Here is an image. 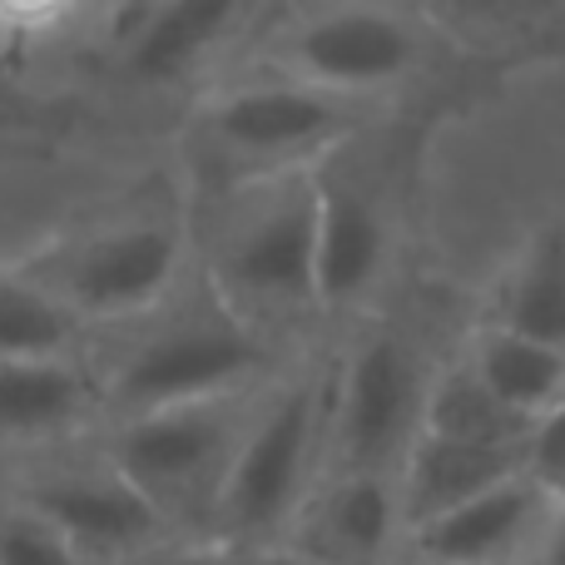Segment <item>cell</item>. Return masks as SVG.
<instances>
[{
	"instance_id": "obj_1",
	"label": "cell",
	"mask_w": 565,
	"mask_h": 565,
	"mask_svg": "<svg viewBox=\"0 0 565 565\" xmlns=\"http://www.w3.org/2000/svg\"><path fill=\"white\" fill-rule=\"evenodd\" d=\"M199 282L288 352L318 312V164L189 184Z\"/></svg>"
},
{
	"instance_id": "obj_2",
	"label": "cell",
	"mask_w": 565,
	"mask_h": 565,
	"mask_svg": "<svg viewBox=\"0 0 565 565\" xmlns=\"http://www.w3.org/2000/svg\"><path fill=\"white\" fill-rule=\"evenodd\" d=\"M89 372L99 387V427L189 402L238 397L274 382L298 352L238 318L204 282H189L174 302L129 328L89 338Z\"/></svg>"
},
{
	"instance_id": "obj_3",
	"label": "cell",
	"mask_w": 565,
	"mask_h": 565,
	"mask_svg": "<svg viewBox=\"0 0 565 565\" xmlns=\"http://www.w3.org/2000/svg\"><path fill=\"white\" fill-rule=\"evenodd\" d=\"M10 258L55 292L89 328V338L129 328L199 278L184 179H174V189L154 204L95 209L40 228Z\"/></svg>"
},
{
	"instance_id": "obj_4",
	"label": "cell",
	"mask_w": 565,
	"mask_h": 565,
	"mask_svg": "<svg viewBox=\"0 0 565 565\" xmlns=\"http://www.w3.org/2000/svg\"><path fill=\"white\" fill-rule=\"evenodd\" d=\"M372 109L377 105L238 65L179 109V179L214 184L322 164L367 135Z\"/></svg>"
},
{
	"instance_id": "obj_5",
	"label": "cell",
	"mask_w": 565,
	"mask_h": 565,
	"mask_svg": "<svg viewBox=\"0 0 565 565\" xmlns=\"http://www.w3.org/2000/svg\"><path fill=\"white\" fill-rule=\"evenodd\" d=\"M332 467V358L302 348L264 387L234 467L209 516V536L234 551L292 536Z\"/></svg>"
},
{
	"instance_id": "obj_6",
	"label": "cell",
	"mask_w": 565,
	"mask_h": 565,
	"mask_svg": "<svg viewBox=\"0 0 565 565\" xmlns=\"http://www.w3.org/2000/svg\"><path fill=\"white\" fill-rule=\"evenodd\" d=\"M268 6L254 0H135L95 6L85 60L135 99H174L179 109L244 60Z\"/></svg>"
},
{
	"instance_id": "obj_7",
	"label": "cell",
	"mask_w": 565,
	"mask_h": 565,
	"mask_svg": "<svg viewBox=\"0 0 565 565\" xmlns=\"http://www.w3.org/2000/svg\"><path fill=\"white\" fill-rule=\"evenodd\" d=\"M268 387V382H264ZM264 387L238 397L189 402V407L145 412V417L105 422L95 431V447L119 477L169 521L174 531L209 536V516L224 491V477L234 467V451L244 441V427L254 417Z\"/></svg>"
},
{
	"instance_id": "obj_8",
	"label": "cell",
	"mask_w": 565,
	"mask_h": 565,
	"mask_svg": "<svg viewBox=\"0 0 565 565\" xmlns=\"http://www.w3.org/2000/svg\"><path fill=\"white\" fill-rule=\"evenodd\" d=\"M422 25L392 6H282L248 40V70L302 79L342 99L377 105L422 65ZM234 65V70H238Z\"/></svg>"
},
{
	"instance_id": "obj_9",
	"label": "cell",
	"mask_w": 565,
	"mask_h": 565,
	"mask_svg": "<svg viewBox=\"0 0 565 565\" xmlns=\"http://www.w3.org/2000/svg\"><path fill=\"white\" fill-rule=\"evenodd\" d=\"M431 377L422 352L392 328H362L332 358V467L392 471L427 417Z\"/></svg>"
},
{
	"instance_id": "obj_10",
	"label": "cell",
	"mask_w": 565,
	"mask_h": 565,
	"mask_svg": "<svg viewBox=\"0 0 565 565\" xmlns=\"http://www.w3.org/2000/svg\"><path fill=\"white\" fill-rule=\"evenodd\" d=\"M0 491H10L30 511H40L85 556V565H125L145 546L174 536V526L149 507L145 491H135L99 457L95 441L6 467Z\"/></svg>"
},
{
	"instance_id": "obj_11",
	"label": "cell",
	"mask_w": 565,
	"mask_h": 565,
	"mask_svg": "<svg viewBox=\"0 0 565 565\" xmlns=\"http://www.w3.org/2000/svg\"><path fill=\"white\" fill-rule=\"evenodd\" d=\"M358 145V139H352ZM352 145L318 164V312L367 308L392 258L387 194L367 169L352 164Z\"/></svg>"
},
{
	"instance_id": "obj_12",
	"label": "cell",
	"mask_w": 565,
	"mask_h": 565,
	"mask_svg": "<svg viewBox=\"0 0 565 565\" xmlns=\"http://www.w3.org/2000/svg\"><path fill=\"white\" fill-rule=\"evenodd\" d=\"M99 431L89 358H0V471Z\"/></svg>"
},
{
	"instance_id": "obj_13",
	"label": "cell",
	"mask_w": 565,
	"mask_h": 565,
	"mask_svg": "<svg viewBox=\"0 0 565 565\" xmlns=\"http://www.w3.org/2000/svg\"><path fill=\"white\" fill-rule=\"evenodd\" d=\"M288 546L322 565H387L407 546L392 471H328L298 516Z\"/></svg>"
},
{
	"instance_id": "obj_14",
	"label": "cell",
	"mask_w": 565,
	"mask_h": 565,
	"mask_svg": "<svg viewBox=\"0 0 565 565\" xmlns=\"http://www.w3.org/2000/svg\"><path fill=\"white\" fill-rule=\"evenodd\" d=\"M551 497L531 477H516L447 516L412 531L402 556L412 565H507L511 551L531 536Z\"/></svg>"
},
{
	"instance_id": "obj_15",
	"label": "cell",
	"mask_w": 565,
	"mask_h": 565,
	"mask_svg": "<svg viewBox=\"0 0 565 565\" xmlns=\"http://www.w3.org/2000/svg\"><path fill=\"white\" fill-rule=\"evenodd\" d=\"M526 477V457L516 451H487L467 447V441H447L417 431L397 467V497H402V526L422 531L427 521L447 516V511L467 507V501L487 497V491L507 487V481Z\"/></svg>"
},
{
	"instance_id": "obj_16",
	"label": "cell",
	"mask_w": 565,
	"mask_h": 565,
	"mask_svg": "<svg viewBox=\"0 0 565 565\" xmlns=\"http://www.w3.org/2000/svg\"><path fill=\"white\" fill-rule=\"evenodd\" d=\"M541 422L511 412L477 372L461 362V367L431 377L427 392V417H422V431L447 441H467V447H487V451H516L526 457L531 437H536Z\"/></svg>"
},
{
	"instance_id": "obj_17",
	"label": "cell",
	"mask_w": 565,
	"mask_h": 565,
	"mask_svg": "<svg viewBox=\"0 0 565 565\" xmlns=\"http://www.w3.org/2000/svg\"><path fill=\"white\" fill-rule=\"evenodd\" d=\"M467 367L477 372L511 412H521V417H531V422H546L565 397V352L521 338V332H507V328L481 332Z\"/></svg>"
},
{
	"instance_id": "obj_18",
	"label": "cell",
	"mask_w": 565,
	"mask_h": 565,
	"mask_svg": "<svg viewBox=\"0 0 565 565\" xmlns=\"http://www.w3.org/2000/svg\"><path fill=\"white\" fill-rule=\"evenodd\" d=\"M89 328L40 288L10 254H0V358H85Z\"/></svg>"
},
{
	"instance_id": "obj_19",
	"label": "cell",
	"mask_w": 565,
	"mask_h": 565,
	"mask_svg": "<svg viewBox=\"0 0 565 565\" xmlns=\"http://www.w3.org/2000/svg\"><path fill=\"white\" fill-rule=\"evenodd\" d=\"M497 328L565 352V224L541 228L511 268Z\"/></svg>"
},
{
	"instance_id": "obj_20",
	"label": "cell",
	"mask_w": 565,
	"mask_h": 565,
	"mask_svg": "<svg viewBox=\"0 0 565 565\" xmlns=\"http://www.w3.org/2000/svg\"><path fill=\"white\" fill-rule=\"evenodd\" d=\"M0 565H85V556L40 511L0 491Z\"/></svg>"
},
{
	"instance_id": "obj_21",
	"label": "cell",
	"mask_w": 565,
	"mask_h": 565,
	"mask_svg": "<svg viewBox=\"0 0 565 565\" xmlns=\"http://www.w3.org/2000/svg\"><path fill=\"white\" fill-rule=\"evenodd\" d=\"M526 477L536 481L551 501H565V397H561V407L536 427V437H531Z\"/></svg>"
},
{
	"instance_id": "obj_22",
	"label": "cell",
	"mask_w": 565,
	"mask_h": 565,
	"mask_svg": "<svg viewBox=\"0 0 565 565\" xmlns=\"http://www.w3.org/2000/svg\"><path fill=\"white\" fill-rule=\"evenodd\" d=\"M234 551L214 536H194V531H174V536L145 546L139 556H129L125 565H228Z\"/></svg>"
},
{
	"instance_id": "obj_23",
	"label": "cell",
	"mask_w": 565,
	"mask_h": 565,
	"mask_svg": "<svg viewBox=\"0 0 565 565\" xmlns=\"http://www.w3.org/2000/svg\"><path fill=\"white\" fill-rule=\"evenodd\" d=\"M228 551H234V546H228ZM228 565H322V561H312L308 551H298V546H288V541H278V546L234 551V556H228Z\"/></svg>"
},
{
	"instance_id": "obj_24",
	"label": "cell",
	"mask_w": 565,
	"mask_h": 565,
	"mask_svg": "<svg viewBox=\"0 0 565 565\" xmlns=\"http://www.w3.org/2000/svg\"><path fill=\"white\" fill-rule=\"evenodd\" d=\"M541 565H565V511L551 521L546 546H541Z\"/></svg>"
},
{
	"instance_id": "obj_25",
	"label": "cell",
	"mask_w": 565,
	"mask_h": 565,
	"mask_svg": "<svg viewBox=\"0 0 565 565\" xmlns=\"http://www.w3.org/2000/svg\"><path fill=\"white\" fill-rule=\"evenodd\" d=\"M6 79H10V75H6V70H0V89H6Z\"/></svg>"
}]
</instances>
